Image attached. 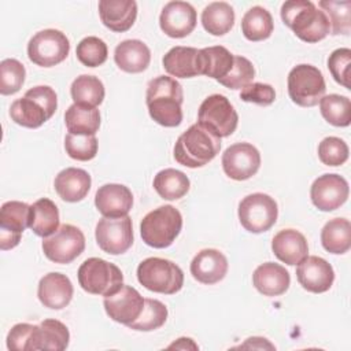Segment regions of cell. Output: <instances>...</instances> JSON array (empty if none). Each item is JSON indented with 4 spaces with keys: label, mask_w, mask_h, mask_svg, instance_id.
<instances>
[{
    "label": "cell",
    "mask_w": 351,
    "mask_h": 351,
    "mask_svg": "<svg viewBox=\"0 0 351 351\" xmlns=\"http://www.w3.org/2000/svg\"><path fill=\"white\" fill-rule=\"evenodd\" d=\"M184 92L181 84L167 75H159L148 82L145 103L149 117L165 128H176L182 122Z\"/></svg>",
    "instance_id": "cell-1"
},
{
    "label": "cell",
    "mask_w": 351,
    "mask_h": 351,
    "mask_svg": "<svg viewBox=\"0 0 351 351\" xmlns=\"http://www.w3.org/2000/svg\"><path fill=\"white\" fill-rule=\"evenodd\" d=\"M282 22L306 43H318L330 33V23L322 10L310 0H288L281 5Z\"/></svg>",
    "instance_id": "cell-2"
},
{
    "label": "cell",
    "mask_w": 351,
    "mask_h": 351,
    "mask_svg": "<svg viewBox=\"0 0 351 351\" xmlns=\"http://www.w3.org/2000/svg\"><path fill=\"white\" fill-rule=\"evenodd\" d=\"M221 149V138L199 123L191 125L174 144V159L180 165L196 169L211 162Z\"/></svg>",
    "instance_id": "cell-3"
},
{
    "label": "cell",
    "mask_w": 351,
    "mask_h": 351,
    "mask_svg": "<svg viewBox=\"0 0 351 351\" xmlns=\"http://www.w3.org/2000/svg\"><path fill=\"white\" fill-rule=\"evenodd\" d=\"M58 108L56 92L48 85H37L26 90L23 97L12 101L11 119L23 126L36 129L47 122Z\"/></svg>",
    "instance_id": "cell-4"
},
{
    "label": "cell",
    "mask_w": 351,
    "mask_h": 351,
    "mask_svg": "<svg viewBox=\"0 0 351 351\" xmlns=\"http://www.w3.org/2000/svg\"><path fill=\"white\" fill-rule=\"evenodd\" d=\"M181 229L182 215L170 204L149 211L140 222L141 239L152 248H167L180 234Z\"/></svg>",
    "instance_id": "cell-5"
},
{
    "label": "cell",
    "mask_w": 351,
    "mask_h": 351,
    "mask_svg": "<svg viewBox=\"0 0 351 351\" xmlns=\"http://www.w3.org/2000/svg\"><path fill=\"white\" fill-rule=\"evenodd\" d=\"M138 282L151 292L173 295L184 285V273L178 265L165 258H147L137 266Z\"/></svg>",
    "instance_id": "cell-6"
},
{
    "label": "cell",
    "mask_w": 351,
    "mask_h": 351,
    "mask_svg": "<svg viewBox=\"0 0 351 351\" xmlns=\"http://www.w3.org/2000/svg\"><path fill=\"white\" fill-rule=\"evenodd\" d=\"M81 288L92 295L110 296L123 285L121 269L101 258H88L77 273Z\"/></svg>",
    "instance_id": "cell-7"
},
{
    "label": "cell",
    "mask_w": 351,
    "mask_h": 351,
    "mask_svg": "<svg viewBox=\"0 0 351 351\" xmlns=\"http://www.w3.org/2000/svg\"><path fill=\"white\" fill-rule=\"evenodd\" d=\"M321 70L313 64H298L288 74V95L300 107H314L325 95Z\"/></svg>",
    "instance_id": "cell-8"
},
{
    "label": "cell",
    "mask_w": 351,
    "mask_h": 351,
    "mask_svg": "<svg viewBox=\"0 0 351 351\" xmlns=\"http://www.w3.org/2000/svg\"><path fill=\"white\" fill-rule=\"evenodd\" d=\"M197 123L217 137L230 136L239 123V115L232 103L219 93L207 96L197 112Z\"/></svg>",
    "instance_id": "cell-9"
},
{
    "label": "cell",
    "mask_w": 351,
    "mask_h": 351,
    "mask_svg": "<svg viewBox=\"0 0 351 351\" xmlns=\"http://www.w3.org/2000/svg\"><path fill=\"white\" fill-rule=\"evenodd\" d=\"M239 221L250 233L267 232L277 221L278 207L276 200L266 193L247 195L239 204Z\"/></svg>",
    "instance_id": "cell-10"
},
{
    "label": "cell",
    "mask_w": 351,
    "mask_h": 351,
    "mask_svg": "<svg viewBox=\"0 0 351 351\" xmlns=\"http://www.w3.org/2000/svg\"><path fill=\"white\" fill-rule=\"evenodd\" d=\"M69 52V38L56 29L40 30L27 43V56L30 62L40 67H52L62 63Z\"/></svg>",
    "instance_id": "cell-11"
},
{
    "label": "cell",
    "mask_w": 351,
    "mask_h": 351,
    "mask_svg": "<svg viewBox=\"0 0 351 351\" xmlns=\"http://www.w3.org/2000/svg\"><path fill=\"white\" fill-rule=\"evenodd\" d=\"M85 250V236L74 225L64 223L49 237L43 240L44 255L55 263L67 265L78 258Z\"/></svg>",
    "instance_id": "cell-12"
},
{
    "label": "cell",
    "mask_w": 351,
    "mask_h": 351,
    "mask_svg": "<svg viewBox=\"0 0 351 351\" xmlns=\"http://www.w3.org/2000/svg\"><path fill=\"white\" fill-rule=\"evenodd\" d=\"M96 243L101 251L110 255H121L133 244V225L129 215L99 219L95 229Z\"/></svg>",
    "instance_id": "cell-13"
},
{
    "label": "cell",
    "mask_w": 351,
    "mask_h": 351,
    "mask_svg": "<svg viewBox=\"0 0 351 351\" xmlns=\"http://www.w3.org/2000/svg\"><path fill=\"white\" fill-rule=\"evenodd\" d=\"M261 167V154L250 143H236L222 154V169L225 174L236 181H244L258 173Z\"/></svg>",
    "instance_id": "cell-14"
},
{
    "label": "cell",
    "mask_w": 351,
    "mask_h": 351,
    "mask_svg": "<svg viewBox=\"0 0 351 351\" xmlns=\"http://www.w3.org/2000/svg\"><path fill=\"white\" fill-rule=\"evenodd\" d=\"M30 225V206L10 200L0 208V248L3 251L15 248L23 230Z\"/></svg>",
    "instance_id": "cell-15"
},
{
    "label": "cell",
    "mask_w": 351,
    "mask_h": 351,
    "mask_svg": "<svg viewBox=\"0 0 351 351\" xmlns=\"http://www.w3.org/2000/svg\"><path fill=\"white\" fill-rule=\"evenodd\" d=\"M350 188L344 177L328 173L314 180L310 188L313 204L321 211H333L343 206L348 199Z\"/></svg>",
    "instance_id": "cell-16"
},
{
    "label": "cell",
    "mask_w": 351,
    "mask_h": 351,
    "mask_svg": "<svg viewBox=\"0 0 351 351\" xmlns=\"http://www.w3.org/2000/svg\"><path fill=\"white\" fill-rule=\"evenodd\" d=\"M103 306L112 321L128 326L140 317L144 307V298L136 288L122 285L115 293L104 296Z\"/></svg>",
    "instance_id": "cell-17"
},
{
    "label": "cell",
    "mask_w": 351,
    "mask_h": 351,
    "mask_svg": "<svg viewBox=\"0 0 351 351\" xmlns=\"http://www.w3.org/2000/svg\"><path fill=\"white\" fill-rule=\"evenodd\" d=\"M197 15L192 4L186 1H169L160 12L159 26L171 38H182L196 27Z\"/></svg>",
    "instance_id": "cell-18"
},
{
    "label": "cell",
    "mask_w": 351,
    "mask_h": 351,
    "mask_svg": "<svg viewBox=\"0 0 351 351\" xmlns=\"http://www.w3.org/2000/svg\"><path fill=\"white\" fill-rule=\"evenodd\" d=\"M296 278L299 284L308 292L322 293L329 291L335 281L332 265L321 256L307 255L296 267Z\"/></svg>",
    "instance_id": "cell-19"
},
{
    "label": "cell",
    "mask_w": 351,
    "mask_h": 351,
    "mask_svg": "<svg viewBox=\"0 0 351 351\" xmlns=\"http://www.w3.org/2000/svg\"><path fill=\"white\" fill-rule=\"evenodd\" d=\"M95 206L103 217H125L133 206L132 191L122 184H104L95 195Z\"/></svg>",
    "instance_id": "cell-20"
},
{
    "label": "cell",
    "mask_w": 351,
    "mask_h": 351,
    "mask_svg": "<svg viewBox=\"0 0 351 351\" xmlns=\"http://www.w3.org/2000/svg\"><path fill=\"white\" fill-rule=\"evenodd\" d=\"M189 269L196 281L206 285H213L223 280L226 276L228 259L215 248H204L193 256Z\"/></svg>",
    "instance_id": "cell-21"
},
{
    "label": "cell",
    "mask_w": 351,
    "mask_h": 351,
    "mask_svg": "<svg viewBox=\"0 0 351 351\" xmlns=\"http://www.w3.org/2000/svg\"><path fill=\"white\" fill-rule=\"evenodd\" d=\"M73 293L74 288L70 278L56 271L41 277L37 288V296L41 304L52 310L64 308L71 302Z\"/></svg>",
    "instance_id": "cell-22"
},
{
    "label": "cell",
    "mask_w": 351,
    "mask_h": 351,
    "mask_svg": "<svg viewBox=\"0 0 351 351\" xmlns=\"http://www.w3.org/2000/svg\"><path fill=\"white\" fill-rule=\"evenodd\" d=\"M163 69L176 78L202 75V53L193 47H173L162 59Z\"/></svg>",
    "instance_id": "cell-23"
},
{
    "label": "cell",
    "mask_w": 351,
    "mask_h": 351,
    "mask_svg": "<svg viewBox=\"0 0 351 351\" xmlns=\"http://www.w3.org/2000/svg\"><path fill=\"white\" fill-rule=\"evenodd\" d=\"M99 15L106 27L123 33L133 26L137 18V3L134 0H100Z\"/></svg>",
    "instance_id": "cell-24"
},
{
    "label": "cell",
    "mask_w": 351,
    "mask_h": 351,
    "mask_svg": "<svg viewBox=\"0 0 351 351\" xmlns=\"http://www.w3.org/2000/svg\"><path fill=\"white\" fill-rule=\"evenodd\" d=\"M92 178L89 173L78 167H67L58 173L53 181V186L59 197L69 203H77L82 200L90 189Z\"/></svg>",
    "instance_id": "cell-25"
},
{
    "label": "cell",
    "mask_w": 351,
    "mask_h": 351,
    "mask_svg": "<svg viewBox=\"0 0 351 351\" xmlns=\"http://www.w3.org/2000/svg\"><path fill=\"white\" fill-rule=\"evenodd\" d=\"M271 251L281 262L295 266L308 254L306 237L295 229H282L271 240Z\"/></svg>",
    "instance_id": "cell-26"
},
{
    "label": "cell",
    "mask_w": 351,
    "mask_h": 351,
    "mask_svg": "<svg viewBox=\"0 0 351 351\" xmlns=\"http://www.w3.org/2000/svg\"><path fill=\"white\" fill-rule=\"evenodd\" d=\"M252 284L265 296H280L288 291L291 276L284 266L274 262H265L255 269Z\"/></svg>",
    "instance_id": "cell-27"
},
{
    "label": "cell",
    "mask_w": 351,
    "mask_h": 351,
    "mask_svg": "<svg viewBox=\"0 0 351 351\" xmlns=\"http://www.w3.org/2000/svg\"><path fill=\"white\" fill-rule=\"evenodd\" d=\"M114 60L122 71L141 73L149 66L151 51L141 40H125L115 47Z\"/></svg>",
    "instance_id": "cell-28"
},
{
    "label": "cell",
    "mask_w": 351,
    "mask_h": 351,
    "mask_svg": "<svg viewBox=\"0 0 351 351\" xmlns=\"http://www.w3.org/2000/svg\"><path fill=\"white\" fill-rule=\"evenodd\" d=\"M29 228L40 237H48L59 229L58 206L48 197H41L30 206Z\"/></svg>",
    "instance_id": "cell-29"
},
{
    "label": "cell",
    "mask_w": 351,
    "mask_h": 351,
    "mask_svg": "<svg viewBox=\"0 0 351 351\" xmlns=\"http://www.w3.org/2000/svg\"><path fill=\"white\" fill-rule=\"evenodd\" d=\"M69 133L95 136L100 128V112L96 107L71 104L64 112Z\"/></svg>",
    "instance_id": "cell-30"
},
{
    "label": "cell",
    "mask_w": 351,
    "mask_h": 351,
    "mask_svg": "<svg viewBox=\"0 0 351 351\" xmlns=\"http://www.w3.org/2000/svg\"><path fill=\"white\" fill-rule=\"evenodd\" d=\"M202 25L213 36H223L234 25V11L226 1H214L202 11Z\"/></svg>",
    "instance_id": "cell-31"
},
{
    "label": "cell",
    "mask_w": 351,
    "mask_h": 351,
    "mask_svg": "<svg viewBox=\"0 0 351 351\" xmlns=\"http://www.w3.org/2000/svg\"><path fill=\"white\" fill-rule=\"evenodd\" d=\"M322 247L330 254H346L351 247V223L346 218L328 221L321 230Z\"/></svg>",
    "instance_id": "cell-32"
},
{
    "label": "cell",
    "mask_w": 351,
    "mask_h": 351,
    "mask_svg": "<svg viewBox=\"0 0 351 351\" xmlns=\"http://www.w3.org/2000/svg\"><path fill=\"white\" fill-rule=\"evenodd\" d=\"M154 189L165 200L181 199L189 191L191 181L185 173L176 169H165L154 177Z\"/></svg>",
    "instance_id": "cell-33"
},
{
    "label": "cell",
    "mask_w": 351,
    "mask_h": 351,
    "mask_svg": "<svg viewBox=\"0 0 351 351\" xmlns=\"http://www.w3.org/2000/svg\"><path fill=\"white\" fill-rule=\"evenodd\" d=\"M274 29L271 14L261 7H251L241 19V32L250 41H262L271 36Z\"/></svg>",
    "instance_id": "cell-34"
},
{
    "label": "cell",
    "mask_w": 351,
    "mask_h": 351,
    "mask_svg": "<svg viewBox=\"0 0 351 351\" xmlns=\"http://www.w3.org/2000/svg\"><path fill=\"white\" fill-rule=\"evenodd\" d=\"M70 93L75 104L97 107L99 104H101L106 90L103 82L97 77L82 74L73 81L70 86Z\"/></svg>",
    "instance_id": "cell-35"
},
{
    "label": "cell",
    "mask_w": 351,
    "mask_h": 351,
    "mask_svg": "<svg viewBox=\"0 0 351 351\" xmlns=\"http://www.w3.org/2000/svg\"><path fill=\"white\" fill-rule=\"evenodd\" d=\"M202 53V75H207L214 80L223 78L233 66L234 55L225 47L215 45L200 49Z\"/></svg>",
    "instance_id": "cell-36"
},
{
    "label": "cell",
    "mask_w": 351,
    "mask_h": 351,
    "mask_svg": "<svg viewBox=\"0 0 351 351\" xmlns=\"http://www.w3.org/2000/svg\"><path fill=\"white\" fill-rule=\"evenodd\" d=\"M319 111L324 119L337 128H346L351 122V101L347 96L330 93L319 100Z\"/></svg>",
    "instance_id": "cell-37"
},
{
    "label": "cell",
    "mask_w": 351,
    "mask_h": 351,
    "mask_svg": "<svg viewBox=\"0 0 351 351\" xmlns=\"http://www.w3.org/2000/svg\"><path fill=\"white\" fill-rule=\"evenodd\" d=\"M38 328V350L63 351L67 348L70 333L63 322L49 318L44 319Z\"/></svg>",
    "instance_id": "cell-38"
},
{
    "label": "cell",
    "mask_w": 351,
    "mask_h": 351,
    "mask_svg": "<svg viewBox=\"0 0 351 351\" xmlns=\"http://www.w3.org/2000/svg\"><path fill=\"white\" fill-rule=\"evenodd\" d=\"M167 307L156 299H144V307L140 317L128 325V328L138 332H151L165 325L167 319Z\"/></svg>",
    "instance_id": "cell-39"
},
{
    "label": "cell",
    "mask_w": 351,
    "mask_h": 351,
    "mask_svg": "<svg viewBox=\"0 0 351 351\" xmlns=\"http://www.w3.org/2000/svg\"><path fill=\"white\" fill-rule=\"evenodd\" d=\"M319 10L325 12L330 23L332 34H348L351 30V1L322 0L318 3Z\"/></svg>",
    "instance_id": "cell-40"
},
{
    "label": "cell",
    "mask_w": 351,
    "mask_h": 351,
    "mask_svg": "<svg viewBox=\"0 0 351 351\" xmlns=\"http://www.w3.org/2000/svg\"><path fill=\"white\" fill-rule=\"evenodd\" d=\"M38 325L21 322L14 325L7 335V348L11 351L38 350Z\"/></svg>",
    "instance_id": "cell-41"
},
{
    "label": "cell",
    "mask_w": 351,
    "mask_h": 351,
    "mask_svg": "<svg viewBox=\"0 0 351 351\" xmlns=\"http://www.w3.org/2000/svg\"><path fill=\"white\" fill-rule=\"evenodd\" d=\"M75 55L84 66L97 67L107 60L108 48L101 38L96 36H88L77 44Z\"/></svg>",
    "instance_id": "cell-42"
},
{
    "label": "cell",
    "mask_w": 351,
    "mask_h": 351,
    "mask_svg": "<svg viewBox=\"0 0 351 351\" xmlns=\"http://www.w3.org/2000/svg\"><path fill=\"white\" fill-rule=\"evenodd\" d=\"M25 77H26L25 66L19 60H16L14 58L1 60V63H0V93L4 96L16 93L25 82Z\"/></svg>",
    "instance_id": "cell-43"
},
{
    "label": "cell",
    "mask_w": 351,
    "mask_h": 351,
    "mask_svg": "<svg viewBox=\"0 0 351 351\" xmlns=\"http://www.w3.org/2000/svg\"><path fill=\"white\" fill-rule=\"evenodd\" d=\"M97 147L96 136L67 133L64 137V149L67 155L75 160L86 162L93 159L97 154Z\"/></svg>",
    "instance_id": "cell-44"
},
{
    "label": "cell",
    "mask_w": 351,
    "mask_h": 351,
    "mask_svg": "<svg viewBox=\"0 0 351 351\" xmlns=\"http://www.w3.org/2000/svg\"><path fill=\"white\" fill-rule=\"evenodd\" d=\"M255 77V69L252 63L244 58L234 55L233 58V66L230 71L218 82L229 89H243L244 86L250 85Z\"/></svg>",
    "instance_id": "cell-45"
},
{
    "label": "cell",
    "mask_w": 351,
    "mask_h": 351,
    "mask_svg": "<svg viewBox=\"0 0 351 351\" xmlns=\"http://www.w3.org/2000/svg\"><path fill=\"white\" fill-rule=\"evenodd\" d=\"M318 158L326 166H341L348 159V145L340 137H325L318 144Z\"/></svg>",
    "instance_id": "cell-46"
},
{
    "label": "cell",
    "mask_w": 351,
    "mask_h": 351,
    "mask_svg": "<svg viewBox=\"0 0 351 351\" xmlns=\"http://www.w3.org/2000/svg\"><path fill=\"white\" fill-rule=\"evenodd\" d=\"M350 64H351V49L337 48L328 58V69L333 80L350 89Z\"/></svg>",
    "instance_id": "cell-47"
},
{
    "label": "cell",
    "mask_w": 351,
    "mask_h": 351,
    "mask_svg": "<svg viewBox=\"0 0 351 351\" xmlns=\"http://www.w3.org/2000/svg\"><path fill=\"white\" fill-rule=\"evenodd\" d=\"M240 99L258 106H270L276 100V90L269 84L251 82L241 89Z\"/></svg>",
    "instance_id": "cell-48"
},
{
    "label": "cell",
    "mask_w": 351,
    "mask_h": 351,
    "mask_svg": "<svg viewBox=\"0 0 351 351\" xmlns=\"http://www.w3.org/2000/svg\"><path fill=\"white\" fill-rule=\"evenodd\" d=\"M234 348H247V350H274L276 347L265 337H248L245 343Z\"/></svg>",
    "instance_id": "cell-49"
},
{
    "label": "cell",
    "mask_w": 351,
    "mask_h": 351,
    "mask_svg": "<svg viewBox=\"0 0 351 351\" xmlns=\"http://www.w3.org/2000/svg\"><path fill=\"white\" fill-rule=\"evenodd\" d=\"M167 348H178V350H197V344L189 337H180L177 341L171 343Z\"/></svg>",
    "instance_id": "cell-50"
}]
</instances>
